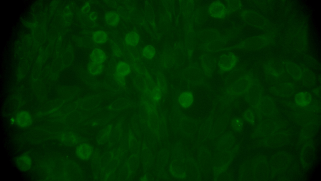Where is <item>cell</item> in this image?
I'll list each match as a JSON object with an SVG mask.
<instances>
[{"label":"cell","mask_w":321,"mask_h":181,"mask_svg":"<svg viewBox=\"0 0 321 181\" xmlns=\"http://www.w3.org/2000/svg\"><path fill=\"white\" fill-rule=\"evenodd\" d=\"M153 98L156 101H159L161 98V93L160 90L155 88L153 91Z\"/></svg>","instance_id":"obj_18"},{"label":"cell","mask_w":321,"mask_h":181,"mask_svg":"<svg viewBox=\"0 0 321 181\" xmlns=\"http://www.w3.org/2000/svg\"><path fill=\"white\" fill-rule=\"evenodd\" d=\"M311 95L307 92H299L296 94L295 97V103L301 107L308 106L311 102Z\"/></svg>","instance_id":"obj_9"},{"label":"cell","mask_w":321,"mask_h":181,"mask_svg":"<svg viewBox=\"0 0 321 181\" xmlns=\"http://www.w3.org/2000/svg\"><path fill=\"white\" fill-rule=\"evenodd\" d=\"M126 43L130 46L136 45L139 40V36L137 32L131 31L127 33L125 38Z\"/></svg>","instance_id":"obj_14"},{"label":"cell","mask_w":321,"mask_h":181,"mask_svg":"<svg viewBox=\"0 0 321 181\" xmlns=\"http://www.w3.org/2000/svg\"><path fill=\"white\" fill-rule=\"evenodd\" d=\"M143 55L144 57L148 59H151L155 56V50L152 46L149 45L146 46L143 49Z\"/></svg>","instance_id":"obj_15"},{"label":"cell","mask_w":321,"mask_h":181,"mask_svg":"<svg viewBox=\"0 0 321 181\" xmlns=\"http://www.w3.org/2000/svg\"><path fill=\"white\" fill-rule=\"evenodd\" d=\"M130 72V68L127 63L121 61L117 65L115 68L116 78L119 83H124V78Z\"/></svg>","instance_id":"obj_4"},{"label":"cell","mask_w":321,"mask_h":181,"mask_svg":"<svg viewBox=\"0 0 321 181\" xmlns=\"http://www.w3.org/2000/svg\"><path fill=\"white\" fill-rule=\"evenodd\" d=\"M232 125L234 129L239 130L242 128L243 122L239 118H235L232 121Z\"/></svg>","instance_id":"obj_17"},{"label":"cell","mask_w":321,"mask_h":181,"mask_svg":"<svg viewBox=\"0 0 321 181\" xmlns=\"http://www.w3.org/2000/svg\"><path fill=\"white\" fill-rule=\"evenodd\" d=\"M194 101V97L192 93L189 91H185L182 92L178 97V102L183 108H187L191 107Z\"/></svg>","instance_id":"obj_5"},{"label":"cell","mask_w":321,"mask_h":181,"mask_svg":"<svg viewBox=\"0 0 321 181\" xmlns=\"http://www.w3.org/2000/svg\"><path fill=\"white\" fill-rule=\"evenodd\" d=\"M92 148L89 144L82 143L77 146L76 149V153L77 156L82 160L88 159L92 156Z\"/></svg>","instance_id":"obj_6"},{"label":"cell","mask_w":321,"mask_h":181,"mask_svg":"<svg viewBox=\"0 0 321 181\" xmlns=\"http://www.w3.org/2000/svg\"><path fill=\"white\" fill-rule=\"evenodd\" d=\"M15 163L17 168L23 172L29 170L32 166V160L30 157L26 155H22L18 157Z\"/></svg>","instance_id":"obj_7"},{"label":"cell","mask_w":321,"mask_h":181,"mask_svg":"<svg viewBox=\"0 0 321 181\" xmlns=\"http://www.w3.org/2000/svg\"><path fill=\"white\" fill-rule=\"evenodd\" d=\"M14 122V120L13 118L11 119V122L12 123H13Z\"/></svg>","instance_id":"obj_21"},{"label":"cell","mask_w":321,"mask_h":181,"mask_svg":"<svg viewBox=\"0 0 321 181\" xmlns=\"http://www.w3.org/2000/svg\"><path fill=\"white\" fill-rule=\"evenodd\" d=\"M208 12L211 16L217 19L224 18L227 14V10L224 5L218 1H214L210 4Z\"/></svg>","instance_id":"obj_3"},{"label":"cell","mask_w":321,"mask_h":181,"mask_svg":"<svg viewBox=\"0 0 321 181\" xmlns=\"http://www.w3.org/2000/svg\"><path fill=\"white\" fill-rule=\"evenodd\" d=\"M104 17L106 24L112 27L117 25L120 20L119 15L114 12L110 11L107 12L105 14Z\"/></svg>","instance_id":"obj_12"},{"label":"cell","mask_w":321,"mask_h":181,"mask_svg":"<svg viewBox=\"0 0 321 181\" xmlns=\"http://www.w3.org/2000/svg\"><path fill=\"white\" fill-rule=\"evenodd\" d=\"M252 79L248 76L239 78L228 88L226 93L229 96H238L246 93L251 87Z\"/></svg>","instance_id":"obj_1"},{"label":"cell","mask_w":321,"mask_h":181,"mask_svg":"<svg viewBox=\"0 0 321 181\" xmlns=\"http://www.w3.org/2000/svg\"><path fill=\"white\" fill-rule=\"evenodd\" d=\"M90 6L89 3H87L84 4L81 8L82 12L84 13H88L90 10Z\"/></svg>","instance_id":"obj_19"},{"label":"cell","mask_w":321,"mask_h":181,"mask_svg":"<svg viewBox=\"0 0 321 181\" xmlns=\"http://www.w3.org/2000/svg\"><path fill=\"white\" fill-rule=\"evenodd\" d=\"M238 59L236 56L232 53L224 54L220 57L218 62L219 69L222 71L231 70L236 65Z\"/></svg>","instance_id":"obj_2"},{"label":"cell","mask_w":321,"mask_h":181,"mask_svg":"<svg viewBox=\"0 0 321 181\" xmlns=\"http://www.w3.org/2000/svg\"><path fill=\"white\" fill-rule=\"evenodd\" d=\"M90 58L91 61L103 63L106 60V56L102 49L96 48L92 51L90 54Z\"/></svg>","instance_id":"obj_10"},{"label":"cell","mask_w":321,"mask_h":181,"mask_svg":"<svg viewBox=\"0 0 321 181\" xmlns=\"http://www.w3.org/2000/svg\"><path fill=\"white\" fill-rule=\"evenodd\" d=\"M209 60L203 61L202 62V65L205 74L208 76L211 75L213 69L212 63Z\"/></svg>","instance_id":"obj_16"},{"label":"cell","mask_w":321,"mask_h":181,"mask_svg":"<svg viewBox=\"0 0 321 181\" xmlns=\"http://www.w3.org/2000/svg\"><path fill=\"white\" fill-rule=\"evenodd\" d=\"M97 14L95 12H92L89 15V18L92 21L96 20L97 19Z\"/></svg>","instance_id":"obj_20"},{"label":"cell","mask_w":321,"mask_h":181,"mask_svg":"<svg viewBox=\"0 0 321 181\" xmlns=\"http://www.w3.org/2000/svg\"><path fill=\"white\" fill-rule=\"evenodd\" d=\"M103 63L91 61L88 63L87 66V70L88 73L93 76H96L101 74L103 71Z\"/></svg>","instance_id":"obj_11"},{"label":"cell","mask_w":321,"mask_h":181,"mask_svg":"<svg viewBox=\"0 0 321 181\" xmlns=\"http://www.w3.org/2000/svg\"><path fill=\"white\" fill-rule=\"evenodd\" d=\"M93 41L97 44H103L107 41L108 36L105 32L98 30L94 32L92 36Z\"/></svg>","instance_id":"obj_13"},{"label":"cell","mask_w":321,"mask_h":181,"mask_svg":"<svg viewBox=\"0 0 321 181\" xmlns=\"http://www.w3.org/2000/svg\"><path fill=\"white\" fill-rule=\"evenodd\" d=\"M16 120L18 126L24 128L30 125L32 122V118L30 114L28 112H22L17 114Z\"/></svg>","instance_id":"obj_8"}]
</instances>
